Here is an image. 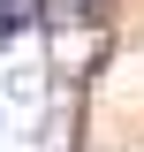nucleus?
<instances>
[{"label":"nucleus","instance_id":"f257e3e1","mask_svg":"<svg viewBox=\"0 0 144 152\" xmlns=\"http://www.w3.org/2000/svg\"><path fill=\"white\" fill-rule=\"evenodd\" d=\"M23 31H38V0H0V46H15Z\"/></svg>","mask_w":144,"mask_h":152}]
</instances>
